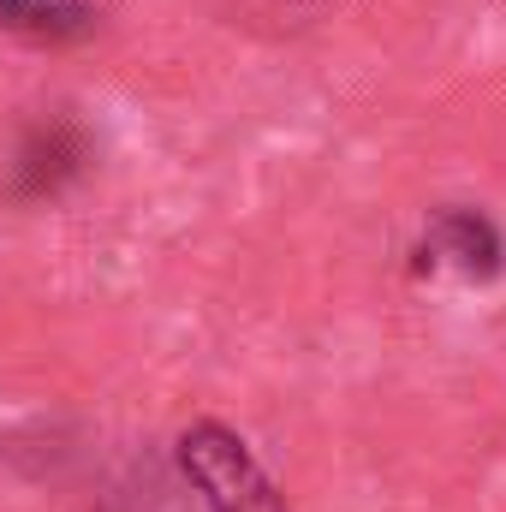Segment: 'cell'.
<instances>
[{"label": "cell", "mask_w": 506, "mask_h": 512, "mask_svg": "<svg viewBox=\"0 0 506 512\" xmlns=\"http://www.w3.org/2000/svg\"><path fill=\"white\" fill-rule=\"evenodd\" d=\"M179 471L209 512H286V495L262 471L251 441L239 429H227L221 417H197L179 435Z\"/></svg>", "instance_id": "cell-1"}, {"label": "cell", "mask_w": 506, "mask_h": 512, "mask_svg": "<svg viewBox=\"0 0 506 512\" xmlns=\"http://www.w3.org/2000/svg\"><path fill=\"white\" fill-rule=\"evenodd\" d=\"M411 256H417V262H411L417 274L453 268L459 280L489 286V280L506 268V239H501V227H495L483 209L453 203V209H435V215H429V227H423V239L411 245Z\"/></svg>", "instance_id": "cell-2"}, {"label": "cell", "mask_w": 506, "mask_h": 512, "mask_svg": "<svg viewBox=\"0 0 506 512\" xmlns=\"http://www.w3.org/2000/svg\"><path fill=\"white\" fill-rule=\"evenodd\" d=\"M84 161H90V143H84V131L78 126H66V120L36 126V131H24V143H18V155H12V179H6V191H12L18 203L60 197V191L84 173Z\"/></svg>", "instance_id": "cell-3"}, {"label": "cell", "mask_w": 506, "mask_h": 512, "mask_svg": "<svg viewBox=\"0 0 506 512\" xmlns=\"http://www.w3.org/2000/svg\"><path fill=\"white\" fill-rule=\"evenodd\" d=\"M90 18L96 12L84 0H0V24L18 36H36V42L78 36V30H90Z\"/></svg>", "instance_id": "cell-4"}]
</instances>
